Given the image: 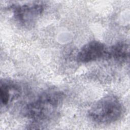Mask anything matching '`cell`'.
<instances>
[{"label":"cell","instance_id":"8992f818","mask_svg":"<svg viewBox=\"0 0 130 130\" xmlns=\"http://www.w3.org/2000/svg\"><path fill=\"white\" fill-rule=\"evenodd\" d=\"M105 57L117 61H126L129 57V45L125 42H118L107 49Z\"/></svg>","mask_w":130,"mask_h":130},{"label":"cell","instance_id":"7a4b0ae2","mask_svg":"<svg viewBox=\"0 0 130 130\" xmlns=\"http://www.w3.org/2000/svg\"><path fill=\"white\" fill-rule=\"evenodd\" d=\"M122 113V106L118 99L106 95L96 102L88 112L89 118L99 124H109L117 120Z\"/></svg>","mask_w":130,"mask_h":130},{"label":"cell","instance_id":"5b68a950","mask_svg":"<svg viewBox=\"0 0 130 130\" xmlns=\"http://www.w3.org/2000/svg\"><path fill=\"white\" fill-rule=\"evenodd\" d=\"M20 93V88L17 84L11 81H1L0 97L2 104L7 106L10 103L18 98Z\"/></svg>","mask_w":130,"mask_h":130},{"label":"cell","instance_id":"6da1fadb","mask_svg":"<svg viewBox=\"0 0 130 130\" xmlns=\"http://www.w3.org/2000/svg\"><path fill=\"white\" fill-rule=\"evenodd\" d=\"M63 98V93L60 91H46L26 105L24 116L35 122L48 120L56 113Z\"/></svg>","mask_w":130,"mask_h":130},{"label":"cell","instance_id":"277c9868","mask_svg":"<svg viewBox=\"0 0 130 130\" xmlns=\"http://www.w3.org/2000/svg\"><path fill=\"white\" fill-rule=\"evenodd\" d=\"M12 9L15 19L22 24H26L41 15L44 11V6L36 2L14 6Z\"/></svg>","mask_w":130,"mask_h":130},{"label":"cell","instance_id":"3957f363","mask_svg":"<svg viewBox=\"0 0 130 130\" xmlns=\"http://www.w3.org/2000/svg\"><path fill=\"white\" fill-rule=\"evenodd\" d=\"M107 49L102 42L91 41L80 49L77 55V60L83 63L96 60L102 57H105Z\"/></svg>","mask_w":130,"mask_h":130}]
</instances>
